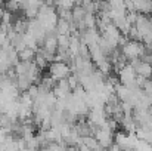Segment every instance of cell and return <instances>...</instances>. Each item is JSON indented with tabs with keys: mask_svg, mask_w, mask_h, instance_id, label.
I'll use <instances>...</instances> for the list:
<instances>
[{
	"mask_svg": "<svg viewBox=\"0 0 152 151\" xmlns=\"http://www.w3.org/2000/svg\"><path fill=\"white\" fill-rule=\"evenodd\" d=\"M4 10L13 13V12H21V3L19 1H6L4 3Z\"/></svg>",
	"mask_w": 152,
	"mask_h": 151,
	"instance_id": "obj_8",
	"label": "cell"
},
{
	"mask_svg": "<svg viewBox=\"0 0 152 151\" xmlns=\"http://www.w3.org/2000/svg\"><path fill=\"white\" fill-rule=\"evenodd\" d=\"M71 68L66 62H52L49 65V74L52 79H55L56 82L61 80H66L71 76Z\"/></svg>",
	"mask_w": 152,
	"mask_h": 151,
	"instance_id": "obj_1",
	"label": "cell"
},
{
	"mask_svg": "<svg viewBox=\"0 0 152 151\" xmlns=\"http://www.w3.org/2000/svg\"><path fill=\"white\" fill-rule=\"evenodd\" d=\"M81 144H84L89 150L92 151H102L101 145H99V142H98V139L95 138V136H86V138H81Z\"/></svg>",
	"mask_w": 152,
	"mask_h": 151,
	"instance_id": "obj_4",
	"label": "cell"
},
{
	"mask_svg": "<svg viewBox=\"0 0 152 151\" xmlns=\"http://www.w3.org/2000/svg\"><path fill=\"white\" fill-rule=\"evenodd\" d=\"M34 62H36V65L42 70V68H48L49 67V62L46 61V58L37 50V55H36V59H34Z\"/></svg>",
	"mask_w": 152,
	"mask_h": 151,
	"instance_id": "obj_9",
	"label": "cell"
},
{
	"mask_svg": "<svg viewBox=\"0 0 152 151\" xmlns=\"http://www.w3.org/2000/svg\"><path fill=\"white\" fill-rule=\"evenodd\" d=\"M36 55H37V50L25 48L24 50L19 52V61H22V62H33L36 59Z\"/></svg>",
	"mask_w": 152,
	"mask_h": 151,
	"instance_id": "obj_5",
	"label": "cell"
},
{
	"mask_svg": "<svg viewBox=\"0 0 152 151\" xmlns=\"http://www.w3.org/2000/svg\"><path fill=\"white\" fill-rule=\"evenodd\" d=\"M53 94H55V96H56L58 99H66V98L72 94V91H71V88H69V85H68V79L58 82L56 86H55V89H53Z\"/></svg>",
	"mask_w": 152,
	"mask_h": 151,
	"instance_id": "obj_2",
	"label": "cell"
},
{
	"mask_svg": "<svg viewBox=\"0 0 152 151\" xmlns=\"http://www.w3.org/2000/svg\"><path fill=\"white\" fill-rule=\"evenodd\" d=\"M151 1H148V0H136L134 1V10L137 12V13H140V15H146V13H151Z\"/></svg>",
	"mask_w": 152,
	"mask_h": 151,
	"instance_id": "obj_3",
	"label": "cell"
},
{
	"mask_svg": "<svg viewBox=\"0 0 152 151\" xmlns=\"http://www.w3.org/2000/svg\"><path fill=\"white\" fill-rule=\"evenodd\" d=\"M71 12H72V21H74L75 24L80 22V21H83L84 16H86V10L83 9V6H81L80 3H75V6H74V9H72Z\"/></svg>",
	"mask_w": 152,
	"mask_h": 151,
	"instance_id": "obj_6",
	"label": "cell"
},
{
	"mask_svg": "<svg viewBox=\"0 0 152 151\" xmlns=\"http://www.w3.org/2000/svg\"><path fill=\"white\" fill-rule=\"evenodd\" d=\"M69 42H71V36H58V46H59V50L69 49Z\"/></svg>",
	"mask_w": 152,
	"mask_h": 151,
	"instance_id": "obj_7",
	"label": "cell"
}]
</instances>
